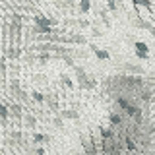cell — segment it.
<instances>
[{
  "instance_id": "1",
  "label": "cell",
  "mask_w": 155,
  "mask_h": 155,
  "mask_svg": "<svg viewBox=\"0 0 155 155\" xmlns=\"http://www.w3.org/2000/svg\"><path fill=\"white\" fill-rule=\"evenodd\" d=\"M134 51H136V56H138L140 60H147V58H149V47H147V43L136 41L134 43Z\"/></svg>"
},
{
  "instance_id": "2",
  "label": "cell",
  "mask_w": 155,
  "mask_h": 155,
  "mask_svg": "<svg viewBox=\"0 0 155 155\" xmlns=\"http://www.w3.org/2000/svg\"><path fill=\"white\" fill-rule=\"evenodd\" d=\"M76 76H78V84H80V87H84V89H93V87L97 85V81L93 80V78L89 80V76H87L85 72L84 74H76Z\"/></svg>"
},
{
  "instance_id": "3",
  "label": "cell",
  "mask_w": 155,
  "mask_h": 155,
  "mask_svg": "<svg viewBox=\"0 0 155 155\" xmlns=\"http://www.w3.org/2000/svg\"><path fill=\"white\" fill-rule=\"evenodd\" d=\"M134 25L138 27V29H143V31H147L149 35H153V37H155V27H153V25H151L149 21H145V19H142L140 16L134 19Z\"/></svg>"
},
{
  "instance_id": "4",
  "label": "cell",
  "mask_w": 155,
  "mask_h": 155,
  "mask_svg": "<svg viewBox=\"0 0 155 155\" xmlns=\"http://www.w3.org/2000/svg\"><path fill=\"white\" fill-rule=\"evenodd\" d=\"M64 43H76V45H87V37L80 33H72L70 37H64Z\"/></svg>"
},
{
  "instance_id": "5",
  "label": "cell",
  "mask_w": 155,
  "mask_h": 155,
  "mask_svg": "<svg viewBox=\"0 0 155 155\" xmlns=\"http://www.w3.org/2000/svg\"><path fill=\"white\" fill-rule=\"evenodd\" d=\"M89 48L95 52V56L99 58V60H110V54H109V51H103V48H99L97 45H91Z\"/></svg>"
},
{
  "instance_id": "6",
  "label": "cell",
  "mask_w": 155,
  "mask_h": 155,
  "mask_svg": "<svg viewBox=\"0 0 155 155\" xmlns=\"http://www.w3.org/2000/svg\"><path fill=\"white\" fill-rule=\"evenodd\" d=\"M60 116H62V118H68V120H78V118H80V114H78L76 109H64L60 113Z\"/></svg>"
},
{
  "instance_id": "7",
  "label": "cell",
  "mask_w": 155,
  "mask_h": 155,
  "mask_svg": "<svg viewBox=\"0 0 155 155\" xmlns=\"http://www.w3.org/2000/svg\"><path fill=\"white\" fill-rule=\"evenodd\" d=\"M132 4L134 6H143L145 10H149V12L153 10V4L149 2V0H132Z\"/></svg>"
},
{
  "instance_id": "8",
  "label": "cell",
  "mask_w": 155,
  "mask_h": 155,
  "mask_svg": "<svg viewBox=\"0 0 155 155\" xmlns=\"http://www.w3.org/2000/svg\"><path fill=\"white\" fill-rule=\"evenodd\" d=\"M126 72H134V74H143V68L142 66H136V64H124Z\"/></svg>"
},
{
  "instance_id": "9",
  "label": "cell",
  "mask_w": 155,
  "mask_h": 155,
  "mask_svg": "<svg viewBox=\"0 0 155 155\" xmlns=\"http://www.w3.org/2000/svg\"><path fill=\"white\" fill-rule=\"evenodd\" d=\"M91 10V0H80V12L87 14Z\"/></svg>"
},
{
  "instance_id": "10",
  "label": "cell",
  "mask_w": 155,
  "mask_h": 155,
  "mask_svg": "<svg viewBox=\"0 0 155 155\" xmlns=\"http://www.w3.org/2000/svg\"><path fill=\"white\" fill-rule=\"evenodd\" d=\"M37 58H39V60H41V64H47L48 60H52V54H51V52H48V51H43V52H41V54H39Z\"/></svg>"
},
{
  "instance_id": "11",
  "label": "cell",
  "mask_w": 155,
  "mask_h": 155,
  "mask_svg": "<svg viewBox=\"0 0 155 155\" xmlns=\"http://www.w3.org/2000/svg\"><path fill=\"white\" fill-rule=\"evenodd\" d=\"M51 140V136H45V134H35L33 136V142L35 143H45V142H48Z\"/></svg>"
},
{
  "instance_id": "12",
  "label": "cell",
  "mask_w": 155,
  "mask_h": 155,
  "mask_svg": "<svg viewBox=\"0 0 155 155\" xmlns=\"http://www.w3.org/2000/svg\"><path fill=\"white\" fill-rule=\"evenodd\" d=\"M58 58H60V60L64 62L66 66H74V58H72L70 54H68V52H66V54H58Z\"/></svg>"
},
{
  "instance_id": "13",
  "label": "cell",
  "mask_w": 155,
  "mask_h": 155,
  "mask_svg": "<svg viewBox=\"0 0 155 155\" xmlns=\"http://www.w3.org/2000/svg\"><path fill=\"white\" fill-rule=\"evenodd\" d=\"M60 81H62V84H64V85L68 87V89H74V81H72L70 78L66 76V74H62V76H60Z\"/></svg>"
},
{
  "instance_id": "14",
  "label": "cell",
  "mask_w": 155,
  "mask_h": 155,
  "mask_svg": "<svg viewBox=\"0 0 155 155\" xmlns=\"http://www.w3.org/2000/svg\"><path fill=\"white\" fill-rule=\"evenodd\" d=\"M116 103H118V107H120V109H124V110L130 107V101L126 99V97H118V99H116Z\"/></svg>"
},
{
  "instance_id": "15",
  "label": "cell",
  "mask_w": 155,
  "mask_h": 155,
  "mask_svg": "<svg viewBox=\"0 0 155 155\" xmlns=\"http://www.w3.org/2000/svg\"><path fill=\"white\" fill-rule=\"evenodd\" d=\"M31 97L37 101V103H45V95H43L41 91H31Z\"/></svg>"
},
{
  "instance_id": "16",
  "label": "cell",
  "mask_w": 155,
  "mask_h": 155,
  "mask_svg": "<svg viewBox=\"0 0 155 155\" xmlns=\"http://www.w3.org/2000/svg\"><path fill=\"white\" fill-rule=\"evenodd\" d=\"M8 110H10V113H14L16 116H21V107H19V105H10Z\"/></svg>"
},
{
  "instance_id": "17",
  "label": "cell",
  "mask_w": 155,
  "mask_h": 155,
  "mask_svg": "<svg viewBox=\"0 0 155 155\" xmlns=\"http://www.w3.org/2000/svg\"><path fill=\"white\" fill-rule=\"evenodd\" d=\"M8 114H10V110H8V107L6 105H2V103H0V118H8Z\"/></svg>"
},
{
  "instance_id": "18",
  "label": "cell",
  "mask_w": 155,
  "mask_h": 155,
  "mask_svg": "<svg viewBox=\"0 0 155 155\" xmlns=\"http://www.w3.org/2000/svg\"><path fill=\"white\" fill-rule=\"evenodd\" d=\"M109 120H110V124H120L122 122V118H120V114H116V113H113L109 116Z\"/></svg>"
},
{
  "instance_id": "19",
  "label": "cell",
  "mask_w": 155,
  "mask_h": 155,
  "mask_svg": "<svg viewBox=\"0 0 155 155\" xmlns=\"http://www.w3.org/2000/svg\"><path fill=\"white\" fill-rule=\"evenodd\" d=\"M101 136H103V140H110L113 138V130H107V128H101Z\"/></svg>"
},
{
  "instance_id": "20",
  "label": "cell",
  "mask_w": 155,
  "mask_h": 155,
  "mask_svg": "<svg viewBox=\"0 0 155 155\" xmlns=\"http://www.w3.org/2000/svg\"><path fill=\"white\" fill-rule=\"evenodd\" d=\"M107 6H109V10H110V12H116L118 4H116V0H107Z\"/></svg>"
},
{
  "instance_id": "21",
  "label": "cell",
  "mask_w": 155,
  "mask_h": 155,
  "mask_svg": "<svg viewBox=\"0 0 155 155\" xmlns=\"http://www.w3.org/2000/svg\"><path fill=\"white\" fill-rule=\"evenodd\" d=\"M101 19H103V21H105V25H107V27H110V19H109V14H107L105 10H103V12H101Z\"/></svg>"
},
{
  "instance_id": "22",
  "label": "cell",
  "mask_w": 155,
  "mask_h": 155,
  "mask_svg": "<svg viewBox=\"0 0 155 155\" xmlns=\"http://www.w3.org/2000/svg\"><path fill=\"white\" fill-rule=\"evenodd\" d=\"M52 124H54L56 128H62V116H56V118H52Z\"/></svg>"
},
{
  "instance_id": "23",
  "label": "cell",
  "mask_w": 155,
  "mask_h": 155,
  "mask_svg": "<svg viewBox=\"0 0 155 155\" xmlns=\"http://www.w3.org/2000/svg\"><path fill=\"white\" fill-rule=\"evenodd\" d=\"M142 99L143 101H149V99H151V91H147V89L142 91Z\"/></svg>"
},
{
  "instance_id": "24",
  "label": "cell",
  "mask_w": 155,
  "mask_h": 155,
  "mask_svg": "<svg viewBox=\"0 0 155 155\" xmlns=\"http://www.w3.org/2000/svg\"><path fill=\"white\" fill-rule=\"evenodd\" d=\"M8 56H10V58H18V56H19V51H18V48H16V51L12 48V51H8Z\"/></svg>"
},
{
  "instance_id": "25",
  "label": "cell",
  "mask_w": 155,
  "mask_h": 155,
  "mask_svg": "<svg viewBox=\"0 0 155 155\" xmlns=\"http://www.w3.org/2000/svg\"><path fill=\"white\" fill-rule=\"evenodd\" d=\"M21 16H19V14H12V21H16V23H21Z\"/></svg>"
},
{
  "instance_id": "26",
  "label": "cell",
  "mask_w": 155,
  "mask_h": 155,
  "mask_svg": "<svg viewBox=\"0 0 155 155\" xmlns=\"http://www.w3.org/2000/svg\"><path fill=\"white\" fill-rule=\"evenodd\" d=\"M25 120H27V124H31V126H35V124H37L35 116H25Z\"/></svg>"
},
{
  "instance_id": "27",
  "label": "cell",
  "mask_w": 155,
  "mask_h": 155,
  "mask_svg": "<svg viewBox=\"0 0 155 155\" xmlns=\"http://www.w3.org/2000/svg\"><path fill=\"white\" fill-rule=\"evenodd\" d=\"M93 35H95V37H103V31H99V29H93Z\"/></svg>"
},
{
  "instance_id": "28",
  "label": "cell",
  "mask_w": 155,
  "mask_h": 155,
  "mask_svg": "<svg viewBox=\"0 0 155 155\" xmlns=\"http://www.w3.org/2000/svg\"><path fill=\"white\" fill-rule=\"evenodd\" d=\"M12 138H16V140H19V138H21V132H14V134H12Z\"/></svg>"
},
{
  "instance_id": "29",
  "label": "cell",
  "mask_w": 155,
  "mask_h": 155,
  "mask_svg": "<svg viewBox=\"0 0 155 155\" xmlns=\"http://www.w3.org/2000/svg\"><path fill=\"white\" fill-rule=\"evenodd\" d=\"M126 145H128V149H134V147H136V145H134V142H130V140L126 142Z\"/></svg>"
},
{
  "instance_id": "30",
  "label": "cell",
  "mask_w": 155,
  "mask_h": 155,
  "mask_svg": "<svg viewBox=\"0 0 155 155\" xmlns=\"http://www.w3.org/2000/svg\"><path fill=\"white\" fill-rule=\"evenodd\" d=\"M147 134H155V126H149V128H147Z\"/></svg>"
},
{
  "instance_id": "31",
  "label": "cell",
  "mask_w": 155,
  "mask_h": 155,
  "mask_svg": "<svg viewBox=\"0 0 155 155\" xmlns=\"http://www.w3.org/2000/svg\"><path fill=\"white\" fill-rule=\"evenodd\" d=\"M153 87H155V81H153Z\"/></svg>"
}]
</instances>
